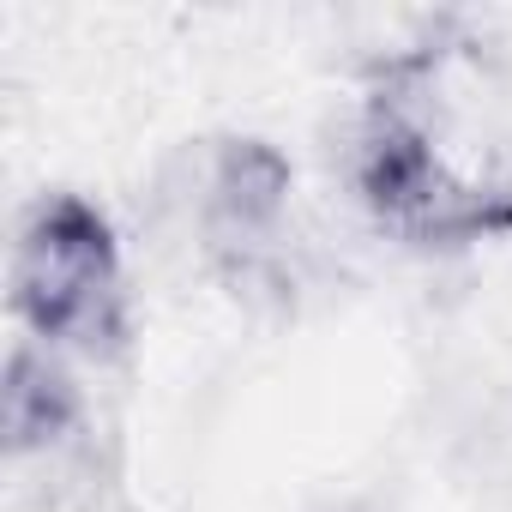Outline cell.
<instances>
[{
	"instance_id": "6da1fadb",
	"label": "cell",
	"mask_w": 512,
	"mask_h": 512,
	"mask_svg": "<svg viewBox=\"0 0 512 512\" xmlns=\"http://www.w3.org/2000/svg\"><path fill=\"white\" fill-rule=\"evenodd\" d=\"M350 187L404 247L512 235V61L482 37L386 55L350 127Z\"/></svg>"
},
{
	"instance_id": "7a4b0ae2",
	"label": "cell",
	"mask_w": 512,
	"mask_h": 512,
	"mask_svg": "<svg viewBox=\"0 0 512 512\" xmlns=\"http://www.w3.org/2000/svg\"><path fill=\"white\" fill-rule=\"evenodd\" d=\"M7 284L25 338L55 356L115 362L133 338L121 241L85 193L61 187L25 211Z\"/></svg>"
},
{
	"instance_id": "3957f363",
	"label": "cell",
	"mask_w": 512,
	"mask_h": 512,
	"mask_svg": "<svg viewBox=\"0 0 512 512\" xmlns=\"http://www.w3.org/2000/svg\"><path fill=\"white\" fill-rule=\"evenodd\" d=\"M290 181V157L266 139H211L193 151L187 229L229 284H247L278 266Z\"/></svg>"
},
{
	"instance_id": "277c9868",
	"label": "cell",
	"mask_w": 512,
	"mask_h": 512,
	"mask_svg": "<svg viewBox=\"0 0 512 512\" xmlns=\"http://www.w3.org/2000/svg\"><path fill=\"white\" fill-rule=\"evenodd\" d=\"M0 434H7V458L25 464H61L67 452L91 446V410L85 392L67 368V356L19 338L7 356V386H0Z\"/></svg>"
},
{
	"instance_id": "5b68a950",
	"label": "cell",
	"mask_w": 512,
	"mask_h": 512,
	"mask_svg": "<svg viewBox=\"0 0 512 512\" xmlns=\"http://www.w3.org/2000/svg\"><path fill=\"white\" fill-rule=\"evenodd\" d=\"M338 512H386V506H368V500H350V506H338Z\"/></svg>"
}]
</instances>
